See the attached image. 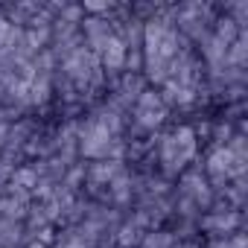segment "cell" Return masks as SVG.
<instances>
[{
	"label": "cell",
	"instance_id": "obj_1",
	"mask_svg": "<svg viewBox=\"0 0 248 248\" xmlns=\"http://www.w3.org/2000/svg\"><path fill=\"white\" fill-rule=\"evenodd\" d=\"M126 59H129L126 44H123L117 35H111V38L105 41V64H108V67H123V64H126Z\"/></svg>",
	"mask_w": 248,
	"mask_h": 248
},
{
	"label": "cell",
	"instance_id": "obj_2",
	"mask_svg": "<svg viewBox=\"0 0 248 248\" xmlns=\"http://www.w3.org/2000/svg\"><path fill=\"white\" fill-rule=\"evenodd\" d=\"M35 239H38L41 245H47V248H53V245H56V225H47V228H41Z\"/></svg>",
	"mask_w": 248,
	"mask_h": 248
},
{
	"label": "cell",
	"instance_id": "obj_3",
	"mask_svg": "<svg viewBox=\"0 0 248 248\" xmlns=\"http://www.w3.org/2000/svg\"><path fill=\"white\" fill-rule=\"evenodd\" d=\"M105 9H111V6L108 3H99V6L96 3H85V12H105Z\"/></svg>",
	"mask_w": 248,
	"mask_h": 248
}]
</instances>
